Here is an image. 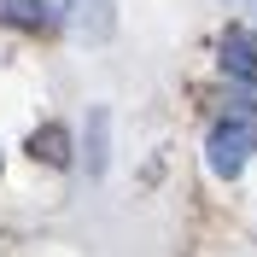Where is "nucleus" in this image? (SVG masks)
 I'll use <instances>...</instances> for the list:
<instances>
[{
  "instance_id": "423d86ee",
  "label": "nucleus",
  "mask_w": 257,
  "mask_h": 257,
  "mask_svg": "<svg viewBox=\"0 0 257 257\" xmlns=\"http://www.w3.org/2000/svg\"><path fill=\"white\" fill-rule=\"evenodd\" d=\"M234 6H251V12H257V0H234Z\"/></svg>"
},
{
  "instance_id": "7ed1b4c3",
  "label": "nucleus",
  "mask_w": 257,
  "mask_h": 257,
  "mask_svg": "<svg viewBox=\"0 0 257 257\" xmlns=\"http://www.w3.org/2000/svg\"><path fill=\"white\" fill-rule=\"evenodd\" d=\"M0 24H12V30H41V24H47V0H0Z\"/></svg>"
},
{
  "instance_id": "39448f33",
  "label": "nucleus",
  "mask_w": 257,
  "mask_h": 257,
  "mask_svg": "<svg viewBox=\"0 0 257 257\" xmlns=\"http://www.w3.org/2000/svg\"><path fill=\"white\" fill-rule=\"evenodd\" d=\"M234 105H240V111H257V82H245L240 94H234Z\"/></svg>"
},
{
  "instance_id": "20e7f679",
  "label": "nucleus",
  "mask_w": 257,
  "mask_h": 257,
  "mask_svg": "<svg viewBox=\"0 0 257 257\" xmlns=\"http://www.w3.org/2000/svg\"><path fill=\"white\" fill-rule=\"evenodd\" d=\"M30 152H35V158H47V164H70V141H64V128H41Z\"/></svg>"
},
{
  "instance_id": "f03ea898",
  "label": "nucleus",
  "mask_w": 257,
  "mask_h": 257,
  "mask_svg": "<svg viewBox=\"0 0 257 257\" xmlns=\"http://www.w3.org/2000/svg\"><path fill=\"white\" fill-rule=\"evenodd\" d=\"M216 64H222V76H234V82H257V30H251V24L222 30V41H216Z\"/></svg>"
},
{
  "instance_id": "f257e3e1",
  "label": "nucleus",
  "mask_w": 257,
  "mask_h": 257,
  "mask_svg": "<svg viewBox=\"0 0 257 257\" xmlns=\"http://www.w3.org/2000/svg\"><path fill=\"white\" fill-rule=\"evenodd\" d=\"M251 152H257V123L251 117H222L205 135V164H210V176H222V181L240 176L251 164Z\"/></svg>"
}]
</instances>
